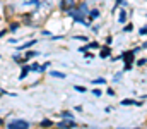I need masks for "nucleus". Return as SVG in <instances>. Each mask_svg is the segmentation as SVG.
Returning <instances> with one entry per match:
<instances>
[{"label":"nucleus","mask_w":147,"mask_h":129,"mask_svg":"<svg viewBox=\"0 0 147 129\" xmlns=\"http://www.w3.org/2000/svg\"><path fill=\"white\" fill-rule=\"evenodd\" d=\"M50 67V60H46L45 64H39V69H38V72H46V69Z\"/></svg>","instance_id":"nucleus-19"},{"label":"nucleus","mask_w":147,"mask_h":129,"mask_svg":"<svg viewBox=\"0 0 147 129\" xmlns=\"http://www.w3.org/2000/svg\"><path fill=\"white\" fill-rule=\"evenodd\" d=\"M121 2H123V0H115V5H113V9H111V14H115V12L118 10V7L121 5Z\"/></svg>","instance_id":"nucleus-23"},{"label":"nucleus","mask_w":147,"mask_h":129,"mask_svg":"<svg viewBox=\"0 0 147 129\" xmlns=\"http://www.w3.org/2000/svg\"><path fill=\"white\" fill-rule=\"evenodd\" d=\"M75 0H60V3H58V9L62 10V12H67L69 9H74L75 7Z\"/></svg>","instance_id":"nucleus-4"},{"label":"nucleus","mask_w":147,"mask_h":129,"mask_svg":"<svg viewBox=\"0 0 147 129\" xmlns=\"http://www.w3.org/2000/svg\"><path fill=\"white\" fill-rule=\"evenodd\" d=\"M121 60H123L125 64H134V60H135L134 50H125V52L121 53Z\"/></svg>","instance_id":"nucleus-5"},{"label":"nucleus","mask_w":147,"mask_h":129,"mask_svg":"<svg viewBox=\"0 0 147 129\" xmlns=\"http://www.w3.org/2000/svg\"><path fill=\"white\" fill-rule=\"evenodd\" d=\"M36 43H38V40H36V38H33V40H29V42H26L24 45H19V46H17V52H22V50H28V48H31V46H33V45H36Z\"/></svg>","instance_id":"nucleus-11"},{"label":"nucleus","mask_w":147,"mask_h":129,"mask_svg":"<svg viewBox=\"0 0 147 129\" xmlns=\"http://www.w3.org/2000/svg\"><path fill=\"white\" fill-rule=\"evenodd\" d=\"M38 55H41V53H39V52H36V50H29V52H28L24 57H26V60L29 62L31 59H34V57H38Z\"/></svg>","instance_id":"nucleus-15"},{"label":"nucleus","mask_w":147,"mask_h":129,"mask_svg":"<svg viewBox=\"0 0 147 129\" xmlns=\"http://www.w3.org/2000/svg\"><path fill=\"white\" fill-rule=\"evenodd\" d=\"M31 122L26 119H12L7 122V129H29Z\"/></svg>","instance_id":"nucleus-2"},{"label":"nucleus","mask_w":147,"mask_h":129,"mask_svg":"<svg viewBox=\"0 0 147 129\" xmlns=\"http://www.w3.org/2000/svg\"><path fill=\"white\" fill-rule=\"evenodd\" d=\"M127 19H128V12H127V9L123 7V9H120V14H118V23H120V24H125V23H127Z\"/></svg>","instance_id":"nucleus-10"},{"label":"nucleus","mask_w":147,"mask_h":129,"mask_svg":"<svg viewBox=\"0 0 147 129\" xmlns=\"http://www.w3.org/2000/svg\"><path fill=\"white\" fill-rule=\"evenodd\" d=\"M0 21H2V17H0Z\"/></svg>","instance_id":"nucleus-40"},{"label":"nucleus","mask_w":147,"mask_h":129,"mask_svg":"<svg viewBox=\"0 0 147 129\" xmlns=\"http://www.w3.org/2000/svg\"><path fill=\"white\" fill-rule=\"evenodd\" d=\"M58 119H75L74 117V114L70 112V110H63V112H60V114H55Z\"/></svg>","instance_id":"nucleus-13"},{"label":"nucleus","mask_w":147,"mask_h":129,"mask_svg":"<svg viewBox=\"0 0 147 129\" xmlns=\"http://www.w3.org/2000/svg\"><path fill=\"white\" fill-rule=\"evenodd\" d=\"M41 35H43V36H50V35H51V31H48V29H43V31H41Z\"/></svg>","instance_id":"nucleus-35"},{"label":"nucleus","mask_w":147,"mask_h":129,"mask_svg":"<svg viewBox=\"0 0 147 129\" xmlns=\"http://www.w3.org/2000/svg\"><path fill=\"white\" fill-rule=\"evenodd\" d=\"M120 105H123V107H127V105H135V107H142L144 105V102L140 100H134V98H125V100H121L120 102Z\"/></svg>","instance_id":"nucleus-6"},{"label":"nucleus","mask_w":147,"mask_h":129,"mask_svg":"<svg viewBox=\"0 0 147 129\" xmlns=\"http://www.w3.org/2000/svg\"><path fill=\"white\" fill-rule=\"evenodd\" d=\"M38 69H39V64H38V62L29 64V71H31V72H38Z\"/></svg>","instance_id":"nucleus-22"},{"label":"nucleus","mask_w":147,"mask_h":129,"mask_svg":"<svg viewBox=\"0 0 147 129\" xmlns=\"http://www.w3.org/2000/svg\"><path fill=\"white\" fill-rule=\"evenodd\" d=\"M134 62H135V64H137V66H139V67H144V66H146V57H142V59H137V60H134Z\"/></svg>","instance_id":"nucleus-24"},{"label":"nucleus","mask_w":147,"mask_h":129,"mask_svg":"<svg viewBox=\"0 0 147 129\" xmlns=\"http://www.w3.org/2000/svg\"><path fill=\"white\" fill-rule=\"evenodd\" d=\"M132 67H134V64H125V66H123V72H130Z\"/></svg>","instance_id":"nucleus-28"},{"label":"nucleus","mask_w":147,"mask_h":129,"mask_svg":"<svg viewBox=\"0 0 147 129\" xmlns=\"http://www.w3.org/2000/svg\"><path fill=\"white\" fill-rule=\"evenodd\" d=\"M106 95H108V96H115V89H113V88H108V89H106Z\"/></svg>","instance_id":"nucleus-32"},{"label":"nucleus","mask_w":147,"mask_h":129,"mask_svg":"<svg viewBox=\"0 0 147 129\" xmlns=\"http://www.w3.org/2000/svg\"><path fill=\"white\" fill-rule=\"evenodd\" d=\"M50 76L60 78V79H65V78H67V74H65V72H60V71H50Z\"/></svg>","instance_id":"nucleus-16"},{"label":"nucleus","mask_w":147,"mask_h":129,"mask_svg":"<svg viewBox=\"0 0 147 129\" xmlns=\"http://www.w3.org/2000/svg\"><path fill=\"white\" fill-rule=\"evenodd\" d=\"M74 40H79V42H89V36H86V35H75V36H72Z\"/></svg>","instance_id":"nucleus-20"},{"label":"nucleus","mask_w":147,"mask_h":129,"mask_svg":"<svg viewBox=\"0 0 147 129\" xmlns=\"http://www.w3.org/2000/svg\"><path fill=\"white\" fill-rule=\"evenodd\" d=\"M132 29H134V24H132V23H128V24L125 23V28H123V33H130Z\"/></svg>","instance_id":"nucleus-25"},{"label":"nucleus","mask_w":147,"mask_h":129,"mask_svg":"<svg viewBox=\"0 0 147 129\" xmlns=\"http://www.w3.org/2000/svg\"><path fill=\"white\" fill-rule=\"evenodd\" d=\"M92 95H94L96 98H99V96H101L103 93H101V89H98V88H96V89H92Z\"/></svg>","instance_id":"nucleus-29"},{"label":"nucleus","mask_w":147,"mask_h":129,"mask_svg":"<svg viewBox=\"0 0 147 129\" xmlns=\"http://www.w3.org/2000/svg\"><path fill=\"white\" fill-rule=\"evenodd\" d=\"M101 17V10L99 9H89V12H87V19L92 23V21H96V19H99Z\"/></svg>","instance_id":"nucleus-8"},{"label":"nucleus","mask_w":147,"mask_h":129,"mask_svg":"<svg viewBox=\"0 0 147 129\" xmlns=\"http://www.w3.org/2000/svg\"><path fill=\"white\" fill-rule=\"evenodd\" d=\"M57 128H62V129L77 128V121H75V119H60V121L57 122Z\"/></svg>","instance_id":"nucleus-3"},{"label":"nucleus","mask_w":147,"mask_h":129,"mask_svg":"<svg viewBox=\"0 0 147 129\" xmlns=\"http://www.w3.org/2000/svg\"><path fill=\"white\" fill-rule=\"evenodd\" d=\"M72 88H74V89H75V91H77V93H87V88H86V86H80V85H74Z\"/></svg>","instance_id":"nucleus-18"},{"label":"nucleus","mask_w":147,"mask_h":129,"mask_svg":"<svg viewBox=\"0 0 147 129\" xmlns=\"http://www.w3.org/2000/svg\"><path fill=\"white\" fill-rule=\"evenodd\" d=\"M21 67H22V69H21V74H19V78H17V79H19V81H24V79L28 78V74L31 72V71H29V64L26 62V64H22Z\"/></svg>","instance_id":"nucleus-9"},{"label":"nucleus","mask_w":147,"mask_h":129,"mask_svg":"<svg viewBox=\"0 0 147 129\" xmlns=\"http://www.w3.org/2000/svg\"><path fill=\"white\" fill-rule=\"evenodd\" d=\"M91 83H92V85H106V79H105V78H96V79H92Z\"/></svg>","instance_id":"nucleus-21"},{"label":"nucleus","mask_w":147,"mask_h":129,"mask_svg":"<svg viewBox=\"0 0 147 129\" xmlns=\"http://www.w3.org/2000/svg\"><path fill=\"white\" fill-rule=\"evenodd\" d=\"M39 126H41V128H51V126H55V122H53L51 119H43V121L39 122Z\"/></svg>","instance_id":"nucleus-17"},{"label":"nucleus","mask_w":147,"mask_h":129,"mask_svg":"<svg viewBox=\"0 0 147 129\" xmlns=\"http://www.w3.org/2000/svg\"><path fill=\"white\" fill-rule=\"evenodd\" d=\"M82 53H84V59H94V55H92V53H89L87 50H86V52H82Z\"/></svg>","instance_id":"nucleus-31"},{"label":"nucleus","mask_w":147,"mask_h":129,"mask_svg":"<svg viewBox=\"0 0 147 129\" xmlns=\"http://www.w3.org/2000/svg\"><path fill=\"white\" fill-rule=\"evenodd\" d=\"M21 28V23H17V21H12L10 24H9V33H17V29Z\"/></svg>","instance_id":"nucleus-14"},{"label":"nucleus","mask_w":147,"mask_h":129,"mask_svg":"<svg viewBox=\"0 0 147 129\" xmlns=\"http://www.w3.org/2000/svg\"><path fill=\"white\" fill-rule=\"evenodd\" d=\"M0 126H3V119L2 117H0Z\"/></svg>","instance_id":"nucleus-38"},{"label":"nucleus","mask_w":147,"mask_h":129,"mask_svg":"<svg viewBox=\"0 0 147 129\" xmlns=\"http://www.w3.org/2000/svg\"><path fill=\"white\" fill-rule=\"evenodd\" d=\"M121 76H123V71H120V72H116V74L113 76V81H115V83H116V81H120V79H121Z\"/></svg>","instance_id":"nucleus-27"},{"label":"nucleus","mask_w":147,"mask_h":129,"mask_svg":"<svg viewBox=\"0 0 147 129\" xmlns=\"http://www.w3.org/2000/svg\"><path fill=\"white\" fill-rule=\"evenodd\" d=\"M50 40H51V42H57V40H63V35H50Z\"/></svg>","instance_id":"nucleus-26"},{"label":"nucleus","mask_w":147,"mask_h":129,"mask_svg":"<svg viewBox=\"0 0 147 129\" xmlns=\"http://www.w3.org/2000/svg\"><path fill=\"white\" fill-rule=\"evenodd\" d=\"M110 57H111V46L110 45L99 46V59H110Z\"/></svg>","instance_id":"nucleus-7"},{"label":"nucleus","mask_w":147,"mask_h":129,"mask_svg":"<svg viewBox=\"0 0 147 129\" xmlns=\"http://www.w3.org/2000/svg\"><path fill=\"white\" fill-rule=\"evenodd\" d=\"M67 16H69V17H72V21H74V23H77V24H82V26H86V28H89V26H91V21H89V19H86V14H84V12H80L77 7L69 9V10H67Z\"/></svg>","instance_id":"nucleus-1"},{"label":"nucleus","mask_w":147,"mask_h":129,"mask_svg":"<svg viewBox=\"0 0 147 129\" xmlns=\"http://www.w3.org/2000/svg\"><path fill=\"white\" fill-rule=\"evenodd\" d=\"M12 60H14L16 64H19V66H22V64H26V62H28V60H26V57H22V55H19V52L12 55Z\"/></svg>","instance_id":"nucleus-12"},{"label":"nucleus","mask_w":147,"mask_h":129,"mask_svg":"<svg viewBox=\"0 0 147 129\" xmlns=\"http://www.w3.org/2000/svg\"><path fill=\"white\" fill-rule=\"evenodd\" d=\"M111 43H113V36L108 35V36H106V45H111Z\"/></svg>","instance_id":"nucleus-34"},{"label":"nucleus","mask_w":147,"mask_h":129,"mask_svg":"<svg viewBox=\"0 0 147 129\" xmlns=\"http://www.w3.org/2000/svg\"><path fill=\"white\" fill-rule=\"evenodd\" d=\"M7 33H9V29H2V31H0V40H2V38L7 35Z\"/></svg>","instance_id":"nucleus-36"},{"label":"nucleus","mask_w":147,"mask_h":129,"mask_svg":"<svg viewBox=\"0 0 147 129\" xmlns=\"http://www.w3.org/2000/svg\"><path fill=\"white\" fill-rule=\"evenodd\" d=\"M82 110H84V107H82V105H77V107H75V112H82Z\"/></svg>","instance_id":"nucleus-37"},{"label":"nucleus","mask_w":147,"mask_h":129,"mask_svg":"<svg viewBox=\"0 0 147 129\" xmlns=\"http://www.w3.org/2000/svg\"><path fill=\"white\" fill-rule=\"evenodd\" d=\"M0 59H2V55H0Z\"/></svg>","instance_id":"nucleus-39"},{"label":"nucleus","mask_w":147,"mask_h":129,"mask_svg":"<svg viewBox=\"0 0 147 129\" xmlns=\"http://www.w3.org/2000/svg\"><path fill=\"white\" fill-rule=\"evenodd\" d=\"M99 28H101V26H98V24H96V26H92V33H94V35H98V33H99Z\"/></svg>","instance_id":"nucleus-33"},{"label":"nucleus","mask_w":147,"mask_h":129,"mask_svg":"<svg viewBox=\"0 0 147 129\" xmlns=\"http://www.w3.org/2000/svg\"><path fill=\"white\" fill-rule=\"evenodd\" d=\"M146 33H147V28L146 26H142V28L139 29V35H140V36H146Z\"/></svg>","instance_id":"nucleus-30"}]
</instances>
